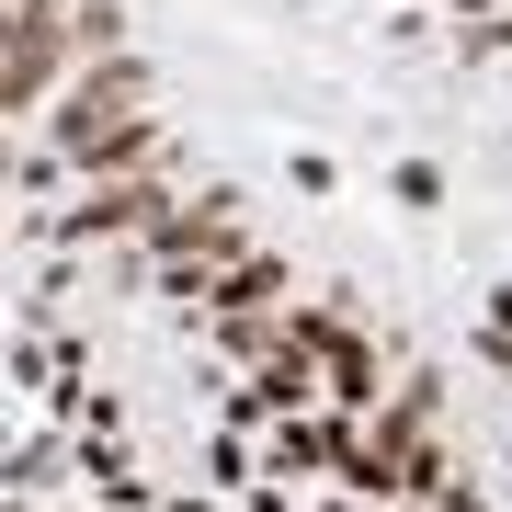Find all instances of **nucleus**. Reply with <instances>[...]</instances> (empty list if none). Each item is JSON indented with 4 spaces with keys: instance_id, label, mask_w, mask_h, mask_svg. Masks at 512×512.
<instances>
[{
    "instance_id": "nucleus-1",
    "label": "nucleus",
    "mask_w": 512,
    "mask_h": 512,
    "mask_svg": "<svg viewBox=\"0 0 512 512\" xmlns=\"http://www.w3.org/2000/svg\"><path fill=\"white\" fill-rule=\"evenodd\" d=\"M171 205H183V194H171L160 171H126V183H92L69 217H46V228H57V239H126V228H160Z\"/></svg>"
},
{
    "instance_id": "nucleus-2",
    "label": "nucleus",
    "mask_w": 512,
    "mask_h": 512,
    "mask_svg": "<svg viewBox=\"0 0 512 512\" xmlns=\"http://www.w3.org/2000/svg\"><path fill=\"white\" fill-rule=\"evenodd\" d=\"M274 296H296V285H285V262H274V251H251V262H228V274H217V296H205V308H217V319H262Z\"/></svg>"
},
{
    "instance_id": "nucleus-3",
    "label": "nucleus",
    "mask_w": 512,
    "mask_h": 512,
    "mask_svg": "<svg viewBox=\"0 0 512 512\" xmlns=\"http://www.w3.org/2000/svg\"><path fill=\"white\" fill-rule=\"evenodd\" d=\"M399 205H444V171L433 160H399Z\"/></svg>"
},
{
    "instance_id": "nucleus-4",
    "label": "nucleus",
    "mask_w": 512,
    "mask_h": 512,
    "mask_svg": "<svg viewBox=\"0 0 512 512\" xmlns=\"http://www.w3.org/2000/svg\"><path fill=\"white\" fill-rule=\"evenodd\" d=\"M490 330H512V285H490Z\"/></svg>"
}]
</instances>
